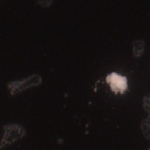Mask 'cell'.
<instances>
[{
	"label": "cell",
	"instance_id": "6da1fadb",
	"mask_svg": "<svg viewBox=\"0 0 150 150\" xmlns=\"http://www.w3.org/2000/svg\"><path fill=\"white\" fill-rule=\"evenodd\" d=\"M26 130L23 126L17 124H8L4 127V135L0 141V149L10 146L21 140L26 136Z\"/></svg>",
	"mask_w": 150,
	"mask_h": 150
},
{
	"label": "cell",
	"instance_id": "7a4b0ae2",
	"mask_svg": "<svg viewBox=\"0 0 150 150\" xmlns=\"http://www.w3.org/2000/svg\"><path fill=\"white\" fill-rule=\"evenodd\" d=\"M42 83V77L38 74H33L25 79L15 80L7 84L10 94L15 96L28 88L39 86Z\"/></svg>",
	"mask_w": 150,
	"mask_h": 150
},
{
	"label": "cell",
	"instance_id": "3957f363",
	"mask_svg": "<svg viewBox=\"0 0 150 150\" xmlns=\"http://www.w3.org/2000/svg\"><path fill=\"white\" fill-rule=\"evenodd\" d=\"M106 82L109 85L111 90L115 94H124L128 89L127 79L117 73H112L106 77Z\"/></svg>",
	"mask_w": 150,
	"mask_h": 150
},
{
	"label": "cell",
	"instance_id": "277c9868",
	"mask_svg": "<svg viewBox=\"0 0 150 150\" xmlns=\"http://www.w3.org/2000/svg\"><path fill=\"white\" fill-rule=\"evenodd\" d=\"M144 50V42L142 40H137L133 43V53L135 57H139L142 55Z\"/></svg>",
	"mask_w": 150,
	"mask_h": 150
},
{
	"label": "cell",
	"instance_id": "5b68a950",
	"mask_svg": "<svg viewBox=\"0 0 150 150\" xmlns=\"http://www.w3.org/2000/svg\"><path fill=\"white\" fill-rule=\"evenodd\" d=\"M142 131L144 134V136L149 139V118L147 120H143L142 123Z\"/></svg>",
	"mask_w": 150,
	"mask_h": 150
}]
</instances>
